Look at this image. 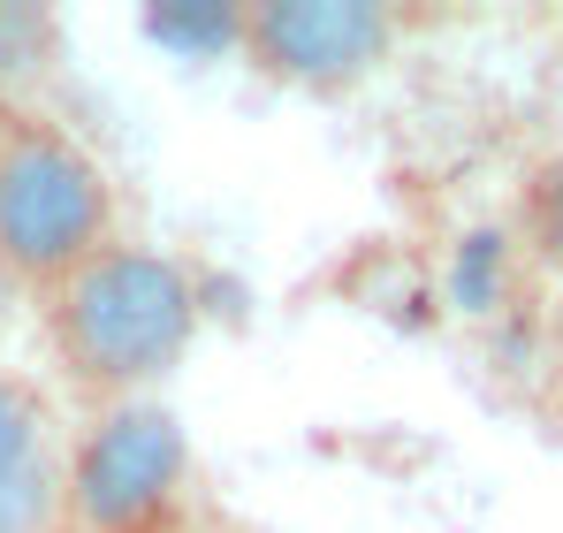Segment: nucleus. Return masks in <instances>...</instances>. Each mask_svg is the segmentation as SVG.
<instances>
[{"label":"nucleus","instance_id":"1","mask_svg":"<svg viewBox=\"0 0 563 533\" xmlns=\"http://www.w3.org/2000/svg\"><path fill=\"white\" fill-rule=\"evenodd\" d=\"M38 305H46L54 366L69 373V389L92 412L145 404L206 328L190 266L168 260L161 244H130V237H114L107 252L69 266L54 290H38Z\"/></svg>","mask_w":563,"mask_h":533},{"label":"nucleus","instance_id":"2","mask_svg":"<svg viewBox=\"0 0 563 533\" xmlns=\"http://www.w3.org/2000/svg\"><path fill=\"white\" fill-rule=\"evenodd\" d=\"M122 237L114 176L54 115L0 99V274L15 290H54Z\"/></svg>","mask_w":563,"mask_h":533},{"label":"nucleus","instance_id":"3","mask_svg":"<svg viewBox=\"0 0 563 533\" xmlns=\"http://www.w3.org/2000/svg\"><path fill=\"white\" fill-rule=\"evenodd\" d=\"M190 496V443L168 404H107L69 443L62 519L77 533H168Z\"/></svg>","mask_w":563,"mask_h":533},{"label":"nucleus","instance_id":"4","mask_svg":"<svg viewBox=\"0 0 563 533\" xmlns=\"http://www.w3.org/2000/svg\"><path fill=\"white\" fill-rule=\"evenodd\" d=\"M396 46V15L374 0H252L236 15V54L289 91H335L366 85Z\"/></svg>","mask_w":563,"mask_h":533},{"label":"nucleus","instance_id":"5","mask_svg":"<svg viewBox=\"0 0 563 533\" xmlns=\"http://www.w3.org/2000/svg\"><path fill=\"white\" fill-rule=\"evenodd\" d=\"M62 427L38 381L0 366V533H54L62 519Z\"/></svg>","mask_w":563,"mask_h":533},{"label":"nucleus","instance_id":"6","mask_svg":"<svg viewBox=\"0 0 563 533\" xmlns=\"http://www.w3.org/2000/svg\"><path fill=\"white\" fill-rule=\"evenodd\" d=\"M15 297H23V290H15V282L0 274V336H8V320H15Z\"/></svg>","mask_w":563,"mask_h":533}]
</instances>
